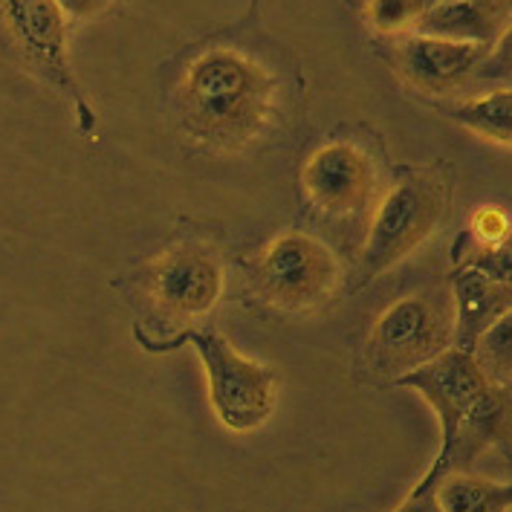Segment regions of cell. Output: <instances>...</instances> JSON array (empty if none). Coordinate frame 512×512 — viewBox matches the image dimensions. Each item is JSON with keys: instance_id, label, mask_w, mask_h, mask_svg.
I'll use <instances>...</instances> for the list:
<instances>
[{"instance_id": "e0dca14e", "label": "cell", "mask_w": 512, "mask_h": 512, "mask_svg": "<svg viewBox=\"0 0 512 512\" xmlns=\"http://www.w3.org/2000/svg\"><path fill=\"white\" fill-rule=\"evenodd\" d=\"M429 9V0H371L368 3V24L385 32V35H400L414 32L420 15Z\"/></svg>"}, {"instance_id": "ffe728a7", "label": "cell", "mask_w": 512, "mask_h": 512, "mask_svg": "<svg viewBox=\"0 0 512 512\" xmlns=\"http://www.w3.org/2000/svg\"><path fill=\"white\" fill-rule=\"evenodd\" d=\"M55 6L64 12L67 21H90L113 9L116 0H55Z\"/></svg>"}, {"instance_id": "44dd1931", "label": "cell", "mask_w": 512, "mask_h": 512, "mask_svg": "<svg viewBox=\"0 0 512 512\" xmlns=\"http://www.w3.org/2000/svg\"><path fill=\"white\" fill-rule=\"evenodd\" d=\"M429 3H437V0H429Z\"/></svg>"}, {"instance_id": "5bb4252c", "label": "cell", "mask_w": 512, "mask_h": 512, "mask_svg": "<svg viewBox=\"0 0 512 512\" xmlns=\"http://www.w3.org/2000/svg\"><path fill=\"white\" fill-rule=\"evenodd\" d=\"M446 116L469 128L481 139L510 148L512 139V93L510 87H489L475 96L458 99L446 108Z\"/></svg>"}, {"instance_id": "2e32d148", "label": "cell", "mask_w": 512, "mask_h": 512, "mask_svg": "<svg viewBox=\"0 0 512 512\" xmlns=\"http://www.w3.org/2000/svg\"><path fill=\"white\" fill-rule=\"evenodd\" d=\"M510 333H512V316L504 313L498 322L486 330L484 336L475 342L472 356L481 365L484 377L492 385H510Z\"/></svg>"}, {"instance_id": "52a82bcc", "label": "cell", "mask_w": 512, "mask_h": 512, "mask_svg": "<svg viewBox=\"0 0 512 512\" xmlns=\"http://www.w3.org/2000/svg\"><path fill=\"white\" fill-rule=\"evenodd\" d=\"M151 301L177 322L203 319L223 296V264L203 243H177L145 272Z\"/></svg>"}, {"instance_id": "6da1fadb", "label": "cell", "mask_w": 512, "mask_h": 512, "mask_svg": "<svg viewBox=\"0 0 512 512\" xmlns=\"http://www.w3.org/2000/svg\"><path fill=\"white\" fill-rule=\"evenodd\" d=\"M278 81L241 50L215 47L197 55L180 81L186 134L212 151H241L270 125Z\"/></svg>"}, {"instance_id": "ac0fdd59", "label": "cell", "mask_w": 512, "mask_h": 512, "mask_svg": "<svg viewBox=\"0 0 512 512\" xmlns=\"http://www.w3.org/2000/svg\"><path fill=\"white\" fill-rule=\"evenodd\" d=\"M446 472H449V463H446L443 455H437L429 475L414 486V492L397 507V512H443L440 510V501H437V486H440V478Z\"/></svg>"}, {"instance_id": "9a60e30c", "label": "cell", "mask_w": 512, "mask_h": 512, "mask_svg": "<svg viewBox=\"0 0 512 512\" xmlns=\"http://www.w3.org/2000/svg\"><path fill=\"white\" fill-rule=\"evenodd\" d=\"M443 512H510L512 492L507 484H492L466 472H446L437 486Z\"/></svg>"}, {"instance_id": "30bf717a", "label": "cell", "mask_w": 512, "mask_h": 512, "mask_svg": "<svg viewBox=\"0 0 512 512\" xmlns=\"http://www.w3.org/2000/svg\"><path fill=\"white\" fill-rule=\"evenodd\" d=\"M397 382L417 391L426 403L432 405L437 420H440V429H443V443L455 434L469 405L492 385L484 377L481 365L475 362V356L469 351H460V348H446L434 359L423 362L420 368L408 371Z\"/></svg>"}, {"instance_id": "9c48e42d", "label": "cell", "mask_w": 512, "mask_h": 512, "mask_svg": "<svg viewBox=\"0 0 512 512\" xmlns=\"http://www.w3.org/2000/svg\"><path fill=\"white\" fill-rule=\"evenodd\" d=\"M0 21L29 64L81 108L79 81L67 50V18L55 0H0Z\"/></svg>"}, {"instance_id": "4fadbf2b", "label": "cell", "mask_w": 512, "mask_h": 512, "mask_svg": "<svg viewBox=\"0 0 512 512\" xmlns=\"http://www.w3.org/2000/svg\"><path fill=\"white\" fill-rule=\"evenodd\" d=\"M507 440H510V388L489 385L469 405L455 434L443 443L440 455L449 463V472H460L472 460L481 458L489 446H501Z\"/></svg>"}, {"instance_id": "5b68a950", "label": "cell", "mask_w": 512, "mask_h": 512, "mask_svg": "<svg viewBox=\"0 0 512 512\" xmlns=\"http://www.w3.org/2000/svg\"><path fill=\"white\" fill-rule=\"evenodd\" d=\"M452 348V298L426 290L391 304L371 330L368 359L382 377L400 379Z\"/></svg>"}, {"instance_id": "277c9868", "label": "cell", "mask_w": 512, "mask_h": 512, "mask_svg": "<svg viewBox=\"0 0 512 512\" xmlns=\"http://www.w3.org/2000/svg\"><path fill=\"white\" fill-rule=\"evenodd\" d=\"M397 70L423 96L458 102L484 84V73L498 81L510 76V35L495 47H484L408 32L397 44Z\"/></svg>"}, {"instance_id": "ba28073f", "label": "cell", "mask_w": 512, "mask_h": 512, "mask_svg": "<svg viewBox=\"0 0 512 512\" xmlns=\"http://www.w3.org/2000/svg\"><path fill=\"white\" fill-rule=\"evenodd\" d=\"M310 203L327 217L345 220L362 215L377 194V165L356 142H327L313 151L301 171Z\"/></svg>"}, {"instance_id": "8fae6325", "label": "cell", "mask_w": 512, "mask_h": 512, "mask_svg": "<svg viewBox=\"0 0 512 512\" xmlns=\"http://www.w3.org/2000/svg\"><path fill=\"white\" fill-rule=\"evenodd\" d=\"M452 348L469 351L504 313H510V281L460 264L452 272Z\"/></svg>"}, {"instance_id": "d6986e66", "label": "cell", "mask_w": 512, "mask_h": 512, "mask_svg": "<svg viewBox=\"0 0 512 512\" xmlns=\"http://www.w3.org/2000/svg\"><path fill=\"white\" fill-rule=\"evenodd\" d=\"M469 235L475 238L478 246H501V243H510V217L504 215V209H495V206L478 209L475 217H472Z\"/></svg>"}, {"instance_id": "3957f363", "label": "cell", "mask_w": 512, "mask_h": 512, "mask_svg": "<svg viewBox=\"0 0 512 512\" xmlns=\"http://www.w3.org/2000/svg\"><path fill=\"white\" fill-rule=\"evenodd\" d=\"M183 342H191L203 362L217 420L229 432L261 429L275 408V374L270 368L241 356L217 330H186L165 348H177Z\"/></svg>"}, {"instance_id": "8992f818", "label": "cell", "mask_w": 512, "mask_h": 512, "mask_svg": "<svg viewBox=\"0 0 512 512\" xmlns=\"http://www.w3.org/2000/svg\"><path fill=\"white\" fill-rule=\"evenodd\" d=\"M339 261L330 246L307 232H287L255 264V293L275 310L307 313L339 287Z\"/></svg>"}, {"instance_id": "7c38bea8", "label": "cell", "mask_w": 512, "mask_h": 512, "mask_svg": "<svg viewBox=\"0 0 512 512\" xmlns=\"http://www.w3.org/2000/svg\"><path fill=\"white\" fill-rule=\"evenodd\" d=\"M417 35L495 47L510 35V0H437L420 15Z\"/></svg>"}, {"instance_id": "7a4b0ae2", "label": "cell", "mask_w": 512, "mask_h": 512, "mask_svg": "<svg viewBox=\"0 0 512 512\" xmlns=\"http://www.w3.org/2000/svg\"><path fill=\"white\" fill-rule=\"evenodd\" d=\"M449 209V189L432 171H405L388 189L374 212L368 243L362 252L359 284L403 264L443 223Z\"/></svg>"}]
</instances>
